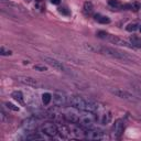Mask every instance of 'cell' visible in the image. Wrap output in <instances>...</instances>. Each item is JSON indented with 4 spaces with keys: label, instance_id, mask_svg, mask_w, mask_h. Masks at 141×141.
<instances>
[{
    "label": "cell",
    "instance_id": "6da1fadb",
    "mask_svg": "<svg viewBox=\"0 0 141 141\" xmlns=\"http://www.w3.org/2000/svg\"><path fill=\"white\" fill-rule=\"evenodd\" d=\"M69 105L77 110H82V111L86 112H96L99 109V106H98L97 103H95L91 99H88V98H83L81 96H70V97H69Z\"/></svg>",
    "mask_w": 141,
    "mask_h": 141
},
{
    "label": "cell",
    "instance_id": "7a4b0ae2",
    "mask_svg": "<svg viewBox=\"0 0 141 141\" xmlns=\"http://www.w3.org/2000/svg\"><path fill=\"white\" fill-rule=\"evenodd\" d=\"M86 48L90 51H98V52L102 53V54H105V55L110 56V57L117 58V60L124 61V62L133 61V57H131L129 54L124 53L120 50H117V49L109 48V46H97V48H93V46H90V45H87Z\"/></svg>",
    "mask_w": 141,
    "mask_h": 141
},
{
    "label": "cell",
    "instance_id": "3957f363",
    "mask_svg": "<svg viewBox=\"0 0 141 141\" xmlns=\"http://www.w3.org/2000/svg\"><path fill=\"white\" fill-rule=\"evenodd\" d=\"M109 91L112 94V95L117 96V97L121 98V99L128 100V102H131V103L139 102V99H138V98L136 97L133 94L129 93V91L124 90V89H121V88H109Z\"/></svg>",
    "mask_w": 141,
    "mask_h": 141
},
{
    "label": "cell",
    "instance_id": "277c9868",
    "mask_svg": "<svg viewBox=\"0 0 141 141\" xmlns=\"http://www.w3.org/2000/svg\"><path fill=\"white\" fill-rule=\"evenodd\" d=\"M96 120H97V118L93 115V112L87 111V114L81 115V117H79V121H78V123L77 124H79V126L83 127V128L86 130V129L93 128V126H94V123H95Z\"/></svg>",
    "mask_w": 141,
    "mask_h": 141
},
{
    "label": "cell",
    "instance_id": "5b68a950",
    "mask_svg": "<svg viewBox=\"0 0 141 141\" xmlns=\"http://www.w3.org/2000/svg\"><path fill=\"white\" fill-rule=\"evenodd\" d=\"M85 138L88 140H106L107 139V135L100 129L90 128L85 130Z\"/></svg>",
    "mask_w": 141,
    "mask_h": 141
},
{
    "label": "cell",
    "instance_id": "8992f818",
    "mask_svg": "<svg viewBox=\"0 0 141 141\" xmlns=\"http://www.w3.org/2000/svg\"><path fill=\"white\" fill-rule=\"evenodd\" d=\"M40 131H41L43 135H45L46 137H50V138H54L58 135L57 126L54 123H51L42 124V126L40 127Z\"/></svg>",
    "mask_w": 141,
    "mask_h": 141
},
{
    "label": "cell",
    "instance_id": "52a82bcc",
    "mask_svg": "<svg viewBox=\"0 0 141 141\" xmlns=\"http://www.w3.org/2000/svg\"><path fill=\"white\" fill-rule=\"evenodd\" d=\"M52 100H53V104L56 107H62V106L69 105V97L65 96L63 93H60V91H56V93L53 94Z\"/></svg>",
    "mask_w": 141,
    "mask_h": 141
},
{
    "label": "cell",
    "instance_id": "ba28073f",
    "mask_svg": "<svg viewBox=\"0 0 141 141\" xmlns=\"http://www.w3.org/2000/svg\"><path fill=\"white\" fill-rule=\"evenodd\" d=\"M79 117H81V115H78V112H77L76 110H73V109H67L66 111H65V114L63 115L64 120L70 123H73V124L78 123Z\"/></svg>",
    "mask_w": 141,
    "mask_h": 141
},
{
    "label": "cell",
    "instance_id": "9c48e42d",
    "mask_svg": "<svg viewBox=\"0 0 141 141\" xmlns=\"http://www.w3.org/2000/svg\"><path fill=\"white\" fill-rule=\"evenodd\" d=\"M107 40L110 42V43L115 44V45L124 46V48H128V49H135L130 42L126 41V40H123V39H120V37H118V36H115V35L109 34V35H108V37H107Z\"/></svg>",
    "mask_w": 141,
    "mask_h": 141
},
{
    "label": "cell",
    "instance_id": "30bf717a",
    "mask_svg": "<svg viewBox=\"0 0 141 141\" xmlns=\"http://www.w3.org/2000/svg\"><path fill=\"white\" fill-rule=\"evenodd\" d=\"M42 60L57 70H61V72H66L67 70L66 67L62 64V62H60V61L55 60V58H53V57H50V56H42Z\"/></svg>",
    "mask_w": 141,
    "mask_h": 141
},
{
    "label": "cell",
    "instance_id": "8fae6325",
    "mask_svg": "<svg viewBox=\"0 0 141 141\" xmlns=\"http://www.w3.org/2000/svg\"><path fill=\"white\" fill-rule=\"evenodd\" d=\"M37 127L39 123H37V119L35 118H27L22 121V128L28 132H34Z\"/></svg>",
    "mask_w": 141,
    "mask_h": 141
},
{
    "label": "cell",
    "instance_id": "7c38bea8",
    "mask_svg": "<svg viewBox=\"0 0 141 141\" xmlns=\"http://www.w3.org/2000/svg\"><path fill=\"white\" fill-rule=\"evenodd\" d=\"M16 79L21 84H24V85L28 86H31V87H39L40 83L37 79L33 78V77H30V76H18L16 77Z\"/></svg>",
    "mask_w": 141,
    "mask_h": 141
},
{
    "label": "cell",
    "instance_id": "4fadbf2b",
    "mask_svg": "<svg viewBox=\"0 0 141 141\" xmlns=\"http://www.w3.org/2000/svg\"><path fill=\"white\" fill-rule=\"evenodd\" d=\"M57 129H58V135L61 136L62 139H70V138H72L70 129L67 126H65V124H63V123H60L57 126Z\"/></svg>",
    "mask_w": 141,
    "mask_h": 141
},
{
    "label": "cell",
    "instance_id": "5bb4252c",
    "mask_svg": "<svg viewBox=\"0 0 141 141\" xmlns=\"http://www.w3.org/2000/svg\"><path fill=\"white\" fill-rule=\"evenodd\" d=\"M123 129H124L123 121L121 120V119H118V120H116V123H115V126H114L115 137H116V138H120L121 135L123 133Z\"/></svg>",
    "mask_w": 141,
    "mask_h": 141
},
{
    "label": "cell",
    "instance_id": "9a60e30c",
    "mask_svg": "<svg viewBox=\"0 0 141 141\" xmlns=\"http://www.w3.org/2000/svg\"><path fill=\"white\" fill-rule=\"evenodd\" d=\"M11 97H12L15 100H17L19 104H21V105L24 104V96H23V94L21 93L20 90L13 91V93L11 94Z\"/></svg>",
    "mask_w": 141,
    "mask_h": 141
},
{
    "label": "cell",
    "instance_id": "2e32d148",
    "mask_svg": "<svg viewBox=\"0 0 141 141\" xmlns=\"http://www.w3.org/2000/svg\"><path fill=\"white\" fill-rule=\"evenodd\" d=\"M94 11V6L91 2L89 1H86L85 3H84V7H83V12L85 16H90L91 13H93Z\"/></svg>",
    "mask_w": 141,
    "mask_h": 141
},
{
    "label": "cell",
    "instance_id": "e0dca14e",
    "mask_svg": "<svg viewBox=\"0 0 141 141\" xmlns=\"http://www.w3.org/2000/svg\"><path fill=\"white\" fill-rule=\"evenodd\" d=\"M130 43L133 45L136 49H141V37L137 35H131L130 36Z\"/></svg>",
    "mask_w": 141,
    "mask_h": 141
},
{
    "label": "cell",
    "instance_id": "ac0fdd59",
    "mask_svg": "<svg viewBox=\"0 0 141 141\" xmlns=\"http://www.w3.org/2000/svg\"><path fill=\"white\" fill-rule=\"evenodd\" d=\"M94 18H95L96 21H98V22L102 23V24H106V23L110 22V19L108 17H106V16H102V15H98V13L94 16Z\"/></svg>",
    "mask_w": 141,
    "mask_h": 141
},
{
    "label": "cell",
    "instance_id": "d6986e66",
    "mask_svg": "<svg viewBox=\"0 0 141 141\" xmlns=\"http://www.w3.org/2000/svg\"><path fill=\"white\" fill-rule=\"evenodd\" d=\"M110 114H106V112H104V114L100 115V118H97V120L99 121V123H102L103 124H107L110 121Z\"/></svg>",
    "mask_w": 141,
    "mask_h": 141
},
{
    "label": "cell",
    "instance_id": "ffe728a7",
    "mask_svg": "<svg viewBox=\"0 0 141 141\" xmlns=\"http://www.w3.org/2000/svg\"><path fill=\"white\" fill-rule=\"evenodd\" d=\"M51 100H52V94L44 93L43 95H42V103H43L44 105H49L51 103Z\"/></svg>",
    "mask_w": 141,
    "mask_h": 141
},
{
    "label": "cell",
    "instance_id": "44dd1931",
    "mask_svg": "<svg viewBox=\"0 0 141 141\" xmlns=\"http://www.w3.org/2000/svg\"><path fill=\"white\" fill-rule=\"evenodd\" d=\"M41 139H44V137H42V136L37 135L35 132H31V135L27 136V140H41Z\"/></svg>",
    "mask_w": 141,
    "mask_h": 141
},
{
    "label": "cell",
    "instance_id": "7402d4cb",
    "mask_svg": "<svg viewBox=\"0 0 141 141\" xmlns=\"http://www.w3.org/2000/svg\"><path fill=\"white\" fill-rule=\"evenodd\" d=\"M138 27H139V25H138L137 23H129V24L126 27V30L128 32H133L138 29Z\"/></svg>",
    "mask_w": 141,
    "mask_h": 141
},
{
    "label": "cell",
    "instance_id": "603a6c76",
    "mask_svg": "<svg viewBox=\"0 0 141 141\" xmlns=\"http://www.w3.org/2000/svg\"><path fill=\"white\" fill-rule=\"evenodd\" d=\"M96 35H97V37H99V39L107 40V37H108V35H109V33H107L106 31H98Z\"/></svg>",
    "mask_w": 141,
    "mask_h": 141
},
{
    "label": "cell",
    "instance_id": "cb8c5ba5",
    "mask_svg": "<svg viewBox=\"0 0 141 141\" xmlns=\"http://www.w3.org/2000/svg\"><path fill=\"white\" fill-rule=\"evenodd\" d=\"M108 4L112 8H119L120 7V3H119L118 0H108Z\"/></svg>",
    "mask_w": 141,
    "mask_h": 141
},
{
    "label": "cell",
    "instance_id": "d4e9b609",
    "mask_svg": "<svg viewBox=\"0 0 141 141\" xmlns=\"http://www.w3.org/2000/svg\"><path fill=\"white\" fill-rule=\"evenodd\" d=\"M6 106H7V108L13 110V111H19V107H18V106L11 104V103H6Z\"/></svg>",
    "mask_w": 141,
    "mask_h": 141
},
{
    "label": "cell",
    "instance_id": "484cf974",
    "mask_svg": "<svg viewBox=\"0 0 141 141\" xmlns=\"http://www.w3.org/2000/svg\"><path fill=\"white\" fill-rule=\"evenodd\" d=\"M0 54H1L2 56H8V55H11L12 52H11L10 50H6L4 48H1L0 49Z\"/></svg>",
    "mask_w": 141,
    "mask_h": 141
},
{
    "label": "cell",
    "instance_id": "4316f807",
    "mask_svg": "<svg viewBox=\"0 0 141 141\" xmlns=\"http://www.w3.org/2000/svg\"><path fill=\"white\" fill-rule=\"evenodd\" d=\"M131 6H132V9H131V10H133V11H138V10H140V8H141V4L137 1L131 3Z\"/></svg>",
    "mask_w": 141,
    "mask_h": 141
},
{
    "label": "cell",
    "instance_id": "83f0119b",
    "mask_svg": "<svg viewBox=\"0 0 141 141\" xmlns=\"http://www.w3.org/2000/svg\"><path fill=\"white\" fill-rule=\"evenodd\" d=\"M34 70H40V72H45V70H48V67L44 65H34Z\"/></svg>",
    "mask_w": 141,
    "mask_h": 141
},
{
    "label": "cell",
    "instance_id": "f1b7e54d",
    "mask_svg": "<svg viewBox=\"0 0 141 141\" xmlns=\"http://www.w3.org/2000/svg\"><path fill=\"white\" fill-rule=\"evenodd\" d=\"M58 11H60V13H62V15H65V16H70V12L69 10H67L66 8H58Z\"/></svg>",
    "mask_w": 141,
    "mask_h": 141
},
{
    "label": "cell",
    "instance_id": "f546056e",
    "mask_svg": "<svg viewBox=\"0 0 141 141\" xmlns=\"http://www.w3.org/2000/svg\"><path fill=\"white\" fill-rule=\"evenodd\" d=\"M121 8L124 9V10H131V9H132V6H131V3H126V4H123Z\"/></svg>",
    "mask_w": 141,
    "mask_h": 141
},
{
    "label": "cell",
    "instance_id": "4dcf8cb0",
    "mask_svg": "<svg viewBox=\"0 0 141 141\" xmlns=\"http://www.w3.org/2000/svg\"><path fill=\"white\" fill-rule=\"evenodd\" d=\"M51 2H52L53 4H60L61 3V0H51Z\"/></svg>",
    "mask_w": 141,
    "mask_h": 141
},
{
    "label": "cell",
    "instance_id": "1f68e13d",
    "mask_svg": "<svg viewBox=\"0 0 141 141\" xmlns=\"http://www.w3.org/2000/svg\"><path fill=\"white\" fill-rule=\"evenodd\" d=\"M139 31L141 32V25H139Z\"/></svg>",
    "mask_w": 141,
    "mask_h": 141
}]
</instances>
